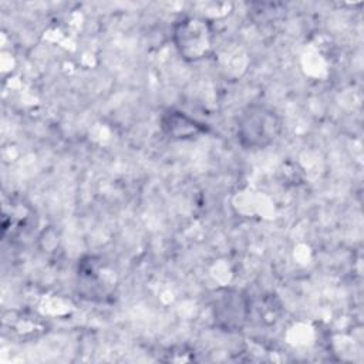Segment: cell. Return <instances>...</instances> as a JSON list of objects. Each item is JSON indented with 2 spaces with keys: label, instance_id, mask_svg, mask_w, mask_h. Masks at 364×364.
I'll list each match as a JSON object with an SVG mask.
<instances>
[{
  "label": "cell",
  "instance_id": "cell-1",
  "mask_svg": "<svg viewBox=\"0 0 364 364\" xmlns=\"http://www.w3.org/2000/svg\"><path fill=\"white\" fill-rule=\"evenodd\" d=\"M282 119L274 109L263 104H250L236 121V138L245 149H264L282 134Z\"/></svg>",
  "mask_w": 364,
  "mask_h": 364
},
{
  "label": "cell",
  "instance_id": "cell-2",
  "mask_svg": "<svg viewBox=\"0 0 364 364\" xmlns=\"http://www.w3.org/2000/svg\"><path fill=\"white\" fill-rule=\"evenodd\" d=\"M172 43L178 54L189 63L208 58L215 46V30L206 17L185 16L172 26Z\"/></svg>",
  "mask_w": 364,
  "mask_h": 364
},
{
  "label": "cell",
  "instance_id": "cell-3",
  "mask_svg": "<svg viewBox=\"0 0 364 364\" xmlns=\"http://www.w3.org/2000/svg\"><path fill=\"white\" fill-rule=\"evenodd\" d=\"M210 311L213 323L219 330L237 333L245 328L250 317V301L242 290L225 287L213 293Z\"/></svg>",
  "mask_w": 364,
  "mask_h": 364
},
{
  "label": "cell",
  "instance_id": "cell-4",
  "mask_svg": "<svg viewBox=\"0 0 364 364\" xmlns=\"http://www.w3.org/2000/svg\"><path fill=\"white\" fill-rule=\"evenodd\" d=\"M111 270L95 256H87L78 263L80 293L88 300H104L114 289Z\"/></svg>",
  "mask_w": 364,
  "mask_h": 364
},
{
  "label": "cell",
  "instance_id": "cell-5",
  "mask_svg": "<svg viewBox=\"0 0 364 364\" xmlns=\"http://www.w3.org/2000/svg\"><path fill=\"white\" fill-rule=\"evenodd\" d=\"M159 128L165 136L173 141H191L209 132L205 122L176 108H168L161 114Z\"/></svg>",
  "mask_w": 364,
  "mask_h": 364
}]
</instances>
